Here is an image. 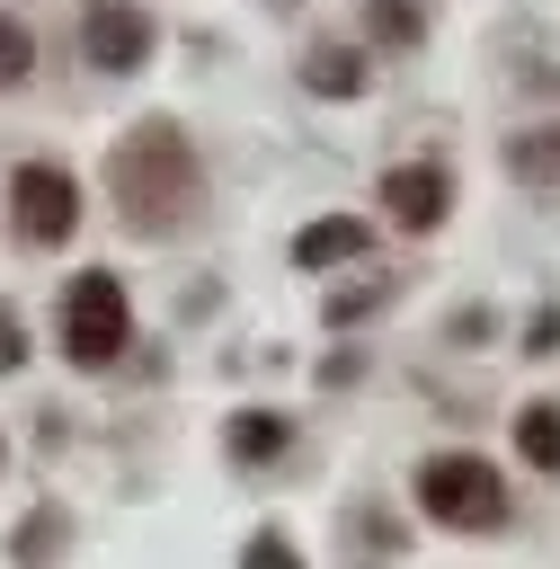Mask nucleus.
<instances>
[{
	"label": "nucleus",
	"instance_id": "nucleus-1",
	"mask_svg": "<svg viewBox=\"0 0 560 569\" xmlns=\"http://www.w3.org/2000/svg\"><path fill=\"white\" fill-rule=\"evenodd\" d=\"M107 187H116V204H124V222L142 240H169V231H187L204 213V169H196L187 133L169 116L124 124V142L107 151Z\"/></svg>",
	"mask_w": 560,
	"mask_h": 569
},
{
	"label": "nucleus",
	"instance_id": "nucleus-2",
	"mask_svg": "<svg viewBox=\"0 0 560 569\" xmlns=\"http://www.w3.org/2000/svg\"><path fill=\"white\" fill-rule=\"evenodd\" d=\"M418 507L453 533H498L507 525V480L480 453H427L418 462Z\"/></svg>",
	"mask_w": 560,
	"mask_h": 569
},
{
	"label": "nucleus",
	"instance_id": "nucleus-3",
	"mask_svg": "<svg viewBox=\"0 0 560 569\" xmlns=\"http://www.w3.org/2000/svg\"><path fill=\"white\" fill-rule=\"evenodd\" d=\"M124 347H133V311H124V284H116L107 267L71 276V284H62V356H71L80 373H107Z\"/></svg>",
	"mask_w": 560,
	"mask_h": 569
},
{
	"label": "nucleus",
	"instance_id": "nucleus-4",
	"mask_svg": "<svg viewBox=\"0 0 560 569\" xmlns=\"http://www.w3.org/2000/svg\"><path fill=\"white\" fill-rule=\"evenodd\" d=\"M151 44H160V27L142 0H80V53L98 71H142Z\"/></svg>",
	"mask_w": 560,
	"mask_h": 569
},
{
	"label": "nucleus",
	"instance_id": "nucleus-5",
	"mask_svg": "<svg viewBox=\"0 0 560 569\" xmlns=\"http://www.w3.org/2000/svg\"><path fill=\"white\" fill-rule=\"evenodd\" d=\"M9 213H18V231H27L36 249L71 240V222H80V187H71V169H53V160H27V169L9 178Z\"/></svg>",
	"mask_w": 560,
	"mask_h": 569
},
{
	"label": "nucleus",
	"instance_id": "nucleus-6",
	"mask_svg": "<svg viewBox=\"0 0 560 569\" xmlns=\"http://www.w3.org/2000/svg\"><path fill=\"white\" fill-rule=\"evenodd\" d=\"M382 204H391V222H400V231H436V222H444V204H453V178H444V169H427V160H409V169H391V178H382Z\"/></svg>",
	"mask_w": 560,
	"mask_h": 569
},
{
	"label": "nucleus",
	"instance_id": "nucleus-7",
	"mask_svg": "<svg viewBox=\"0 0 560 569\" xmlns=\"http://www.w3.org/2000/svg\"><path fill=\"white\" fill-rule=\"evenodd\" d=\"M364 249H373L364 213H320V222L293 240V267H347V258H364Z\"/></svg>",
	"mask_w": 560,
	"mask_h": 569
},
{
	"label": "nucleus",
	"instance_id": "nucleus-8",
	"mask_svg": "<svg viewBox=\"0 0 560 569\" xmlns=\"http://www.w3.org/2000/svg\"><path fill=\"white\" fill-rule=\"evenodd\" d=\"M364 80H373V62L356 44H311L302 53V89H320V98H364Z\"/></svg>",
	"mask_w": 560,
	"mask_h": 569
},
{
	"label": "nucleus",
	"instance_id": "nucleus-9",
	"mask_svg": "<svg viewBox=\"0 0 560 569\" xmlns=\"http://www.w3.org/2000/svg\"><path fill=\"white\" fill-rule=\"evenodd\" d=\"M507 178L516 187H560V124H533L507 142Z\"/></svg>",
	"mask_w": 560,
	"mask_h": 569
},
{
	"label": "nucleus",
	"instance_id": "nucleus-10",
	"mask_svg": "<svg viewBox=\"0 0 560 569\" xmlns=\"http://www.w3.org/2000/svg\"><path fill=\"white\" fill-rule=\"evenodd\" d=\"M293 445V418H276V409H240L231 418V462H276Z\"/></svg>",
	"mask_w": 560,
	"mask_h": 569
},
{
	"label": "nucleus",
	"instance_id": "nucleus-11",
	"mask_svg": "<svg viewBox=\"0 0 560 569\" xmlns=\"http://www.w3.org/2000/svg\"><path fill=\"white\" fill-rule=\"evenodd\" d=\"M516 453H524L533 471H560V400H533V409L516 418Z\"/></svg>",
	"mask_w": 560,
	"mask_h": 569
},
{
	"label": "nucleus",
	"instance_id": "nucleus-12",
	"mask_svg": "<svg viewBox=\"0 0 560 569\" xmlns=\"http://www.w3.org/2000/svg\"><path fill=\"white\" fill-rule=\"evenodd\" d=\"M364 27H373L382 44H418L427 18H418V0H364Z\"/></svg>",
	"mask_w": 560,
	"mask_h": 569
},
{
	"label": "nucleus",
	"instance_id": "nucleus-13",
	"mask_svg": "<svg viewBox=\"0 0 560 569\" xmlns=\"http://www.w3.org/2000/svg\"><path fill=\"white\" fill-rule=\"evenodd\" d=\"M27 71H36V36H27V27L0 9V89H18Z\"/></svg>",
	"mask_w": 560,
	"mask_h": 569
},
{
	"label": "nucleus",
	"instance_id": "nucleus-14",
	"mask_svg": "<svg viewBox=\"0 0 560 569\" xmlns=\"http://www.w3.org/2000/svg\"><path fill=\"white\" fill-rule=\"evenodd\" d=\"M240 569H302V551H293L284 533H249V551H240Z\"/></svg>",
	"mask_w": 560,
	"mask_h": 569
},
{
	"label": "nucleus",
	"instance_id": "nucleus-15",
	"mask_svg": "<svg viewBox=\"0 0 560 569\" xmlns=\"http://www.w3.org/2000/svg\"><path fill=\"white\" fill-rule=\"evenodd\" d=\"M27 365V329H18V311H0V373H18Z\"/></svg>",
	"mask_w": 560,
	"mask_h": 569
},
{
	"label": "nucleus",
	"instance_id": "nucleus-16",
	"mask_svg": "<svg viewBox=\"0 0 560 569\" xmlns=\"http://www.w3.org/2000/svg\"><path fill=\"white\" fill-rule=\"evenodd\" d=\"M0 453H9V445H0Z\"/></svg>",
	"mask_w": 560,
	"mask_h": 569
}]
</instances>
